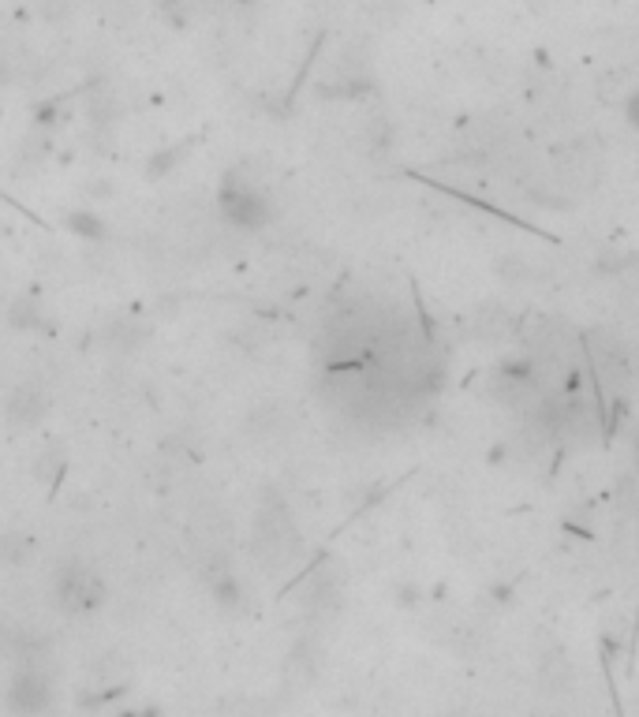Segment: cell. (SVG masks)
I'll return each mask as SVG.
<instances>
[{
	"label": "cell",
	"instance_id": "cell-3",
	"mask_svg": "<svg viewBox=\"0 0 639 717\" xmlns=\"http://www.w3.org/2000/svg\"><path fill=\"white\" fill-rule=\"evenodd\" d=\"M57 598L64 609H86V605H94L101 598L98 576H94L90 568H83V564H71L57 579Z\"/></svg>",
	"mask_w": 639,
	"mask_h": 717
},
{
	"label": "cell",
	"instance_id": "cell-2",
	"mask_svg": "<svg viewBox=\"0 0 639 717\" xmlns=\"http://www.w3.org/2000/svg\"><path fill=\"white\" fill-rule=\"evenodd\" d=\"M299 538L296 527L288 520L284 505H266L258 512V527H255V553L262 561L270 564H284L292 553H296Z\"/></svg>",
	"mask_w": 639,
	"mask_h": 717
},
{
	"label": "cell",
	"instance_id": "cell-5",
	"mask_svg": "<svg viewBox=\"0 0 639 717\" xmlns=\"http://www.w3.org/2000/svg\"><path fill=\"white\" fill-rule=\"evenodd\" d=\"M53 699V691H49V680L42 673H19L12 684V695H8V703H12L15 714H38L45 710Z\"/></svg>",
	"mask_w": 639,
	"mask_h": 717
},
{
	"label": "cell",
	"instance_id": "cell-7",
	"mask_svg": "<svg viewBox=\"0 0 639 717\" xmlns=\"http://www.w3.org/2000/svg\"><path fill=\"white\" fill-rule=\"evenodd\" d=\"M142 340H146V329L139 322H113V329H109V344L116 352H135Z\"/></svg>",
	"mask_w": 639,
	"mask_h": 717
},
{
	"label": "cell",
	"instance_id": "cell-4",
	"mask_svg": "<svg viewBox=\"0 0 639 717\" xmlns=\"http://www.w3.org/2000/svg\"><path fill=\"white\" fill-rule=\"evenodd\" d=\"M45 411H49V396H45L38 385H19V389H12L8 400H4V419L12 422L15 430L42 422Z\"/></svg>",
	"mask_w": 639,
	"mask_h": 717
},
{
	"label": "cell",
	"instance_id": "cell-1",
	"mask_svg": "<svg viewBox=\"0 0 639 717\" xmlns=\"http://www.w3.org/2000/svg\"><path fill=\"white\" fill-rule=\"evenodd\" d=\"M221 213L228 225L243 228V232H258L273 221V198L266 195V187L255 180H247L243 172H228L221 183Z\"/></svg>",
	"mask_w": 639,
	"mask_h": 717
},
{
	"label": "cell",
	"instance_id": "cell-9",
	"mask_svg": "<svg viewBox=\"0 0 639 717\" xmlns=\"http://www.w3.org/2000/svg\"><path fill=\"white\" fill-rule=\"evenodd\" d=\"M625 120H628V127H636L639 131V90L628 98V105H625Z\"/></svg>",
	"mask_w": 639,
	"mask_h": 717
},
{
	"label": "cell",
	"instance_id": "cell-8",
	"mask_svg": "<svg viewBox=\"0 0 639 717\" xmlns=\"http://www.w3.org/2000/svg\"><path fill=\"white\" fill-rule=\"evenodd\" d=\"M68 225L75 228L79 236H86V239H105V225H101L94 213H71Z\"/></svg>",
	"mask_w": 639,
	"mask_h": 717
},
{
	"label": "cell",
	"instance_id": "cell-10",
	"mask_svg": "<svg viewBox=\"0 0 639 717\" xmlns=\"http://www.w3.org/2000/svg\"><path fill=\"white\" fill-rule=\"evenodd\" d=\"M4 83H8V60L0 57V86H4Z\"/></svg>",
	"mask_w": 639,
	"mask_h": 717
},
{
	"label": "cell",
	"instance_id": "cell-6",
	"mask_svg": "<svg viewBox=\"0 0 639 717\" xmlns=\"http://www.w3.org/2000/svg\"><path fill=\"white\" fill-rule=\"evenodd\" d=\"M539 676H542V691H568V684H572V661H568L561 650L542 654Z\"/></svg>",
	"mask_w": 639,
	"mask_h": 717
}]
</instances>
